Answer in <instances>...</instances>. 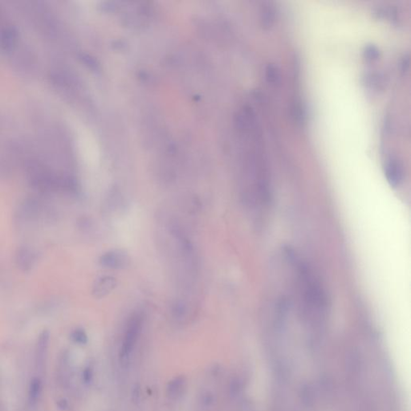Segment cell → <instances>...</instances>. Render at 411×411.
Listing matches in <instances>:
<instances>
[{
    "mask_svg": "<svg viewBox=\"0 0 411 411\" xmlns=\"http://www.w3.org/2000/svg\"><path fill=\"white\" fill-rule=\"evenodd\" d=\"M186 387V381L182 377H178L172 380L167 386V393L169 397L173 399L182 396Z\"/></svg>",
    "mask_w": 411,
    "mask_h": 411,
    "instance_id": "obj_7",
    "label": "cell"
},
{
    "mask_svg": "<svg viewBox=\"0 0 411 411\" xmlns=\"http://www.w3.org/2000/svg\"><path fill=\"white\" fill-rule=\"evenodd\" d=\"M49 338H50V334L48 330H44L39 338L38 347H37V356H38L37 367L39 368V369H42V368L44 367V355L46 354Z\"/></svg>",
    "mask_w": 411,
    "mask_h": 411,
    "instance_id": "obj_6",
    "label": "cell"
},
{
    "mask_svg": "<svg viewBox=\"0 0 411 411\" xmlns=\"http://www.w3.org/2000/svg\"><path fill=\"white\" fill-rule=\"evenodd\" d=\"M174 314H176V316H182L183 315L184 312H185V309H184V306L182 304H176L175 307H174Z\"/></svg>",
    "mask_w": 411,
    "mask_h": 411,
    "instance_id": "obj_14",
    "label": "cell"
},
{
    "mask_svg": "<svg viewBox=\"0 0 411 411\" xmlns=\"http://www.w3.org/2000/svg\"><path fill=\"white\" fill-rule=\"evenodd\" d=\"M385 176L388 183L393 188L399 186L403 180V170L397 160L390 158L388 160L384 168Z\"/></svg>",
    "mask_w": 411,
    "mask_h": 411,
    "instance_id": "obj_4",
    "label": "cell"
},
{
    "mask_svg": "<svg viewBox=\"0 0 411 411\" xmlns=\"http://www.w3.org/2000/svg\"><path fill=\"white\" fill-rule=\"evenodd\" d=\"M260 16H261L260 20H261L262 26L265 28H271L275 20V12H274L273 8L270 6L269 4L263 7Z\"/></svg>",
    "mask_w": 411,
    "mask_h": 411,
    "instance_id": "obj_8",
    "label": "cell"
},
{
    "mask_svg": "<svg viewBox=\"0 0 411 411\" xmlns=\"http://www.w3.org/2000/svg\"><path fill=\"white\" fill-rule=\"evenodd\" d=\"M42 391V382L39 377L32 379L29 389V400L31 404H35L38 401L40 393Z\"/></svg>",
    "mask_w": 411,
    "mask_h": 411,
    "instance_id": "obj_9",
    "label": "cell"
},
{
    "mask_svg": "<svg viewBox=\"0 0 411 411\" xmlns=\"http://www.w3.org/2000/svg\"><path fill=\"white\" fill-rule=\"evenodd\" d=\"M32 261H33V257L31 252L25 249L20 251V253L18 254V258H17V262L20 268H23L24 270L30 268Z\"/></svg>",
    "mask_w": 411,
    "mask_h": 411,
    "instance_id": "obj_10",
    "label": "cell"
},
{
    "mask_svg": "<svg viewBox=\"0 0 411 411\" xmlns=\"http://www.w3.org/2000/svg\"><path fill=\"white\" fill-rule=\"evenodd\" d=\"M286 255L295 274L299 314L304 325L315 334H319L326 326L330 312L326 287L311 266L295 256L293 251L287 249Z\"/></svg>",
    "mask_w": 411,
    "mask_h": 411,
    "instance_id": "obj_1",
    "label": "cell"
},
{
    "mask_svg": "<svg viewBox=\"0 0 411 411\" xmlns=\"http://www.w3.org/2000/svg\"><path fill=\"white\" fill-rule=\"evenodd\" d=\"M142 323L143 316L142 314H134L132 318H130L125 334L124 339L122 342L120 355L122 361H126L128 359L130 353L134 350L142 330Z\"/></svg>",
    "mask_w": 411,
    "mask_h": 411,
    "instance_id": "obj_2",
    "label": "cell"
},
{
    "mask_svg": "<svg viewBox=\"0 0 411 411\" xmlns=\"http://www.w3.org/2000/svg\"><path fill=\"white\" fill-rule=\"evenodd\" d=\"M100 265L111 269H122L130 264V259L125 252L111 251L106 252L100 258Z\"/></svg>",
    "mask_w": 411,
    "mask_h": 411,
    "instance_id": "obj_3",
    "label": "cell"
},
{
    "mask_svg": "<svg viewBox=\"0 0 411 411\" xmlns=\"http://www.w3.org/2000/svg\"><path fill=\"white\" fill-rule=\"evenodd\" d=\"M365 58L369 60H375L379 57L380 52L377 47L369 45L366 47L364 52Z\"/></svg>",
    "mask_w": 411,
    "mask_h": 411,
    "instance_id": "obj_13",
    "label": "cell"
},
{
    "mask_svg": "<svg viewBox=\"0 0 411 411\" xmlns=\"http://www.w3.org/2000/svg\"><path fill=\"white\" fill-rule=\"evenodd\" d=\"M266 78L270 84H275L279 81V70L274 64H269L266 68Z\"/></svg>",
    "mask_w": 411,
    "mask_h": 411,
    "instance_id": "obj_11",
    "label": "cell"
},
{
    "mask_svg": "<svg viewBox=\"0 0 411 411\" xmlns=\"http://www.w3.org/2000/svg\"><path fill=\"white\" fill-rule=\"evenodd\" d=\"M72 341L76 343L80 344V345H84V344L88 342V337L86 335L85 332L80 329L75 330L72 332Z\"/></svg>",
    "mask_w": 411,
    "mask_h": 411,
    "instance_id": "obj_12",
    "label": "cell"
},
{
    "mask_svg": "<svg viewBox=\"0 0 411 411\" xmlns=\"http://www.w3.org/2000/svg\"><path fill=\"white\" fill-rule=\"evenodd\" d=\"M117 280L111 276L98 279L94 283L92 294L96 298H102L110 294L116 287Z\"/></svg>",
    "mask_w": 411,
    "mask_h": 411,
    "instance_id": "obj_5",
    "label": "cell"
},
{
    "mask_svg": "<svg viewBox=\"0 0 411 411\" xmlns=\"http://www.w3.org/2000/svg\"><path fill=\"white\" fill-rule=\"evenodd\" d=\"M84 379L86 382H89L92 379V371L89 369H86L84 373Z\"/></svg>",
    "mask_w": 411,
    "mask_h": 411,
    "instance_id": "obj_15",
    "label": "cell"
}]
</instances>
